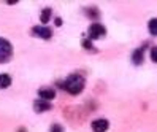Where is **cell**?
<instances>
[{"label":"cell","instance_id":"1","mask_svg":"<svg viewBox=\"0 0 157 132\" xmlns=\"http://www.w3.org/2000/svg\"><path fill=\"white\" fill-rule=\"evenodd\" d=\"M62 88L65 91H68L70 94H79L84 89V78H82L81 75H71V77H68L63 81Z\"/></svg>","mask_w":157,"mask_h":132},{"label":"cell","instance_id":"2","mask_svg":"<svg viewBox=\"0 0 157 132\" xmlns=\"http://www.w3.org/2000/svg\"><path fill=\"white\" fill-rule=\"evenodd\" d=\"M11 54H13V48H11L10 42H6V40H3V38H0V62L10 61Z\"/></svg>","mask_w":157,"mask_h":132},{"label":"cell","instance_id":"3","mask_svg":"<svg viewBox=\"0 0 157 132\" xmlns=\"http://www.w3.org/2000/svg\"><path fill=\"white\" fill-rule=\"evenodd\" d=\"M105 27L101 26V24H97V22H94L90 27H89V37L90 38H100V37H103L105 35Z\"/></svg>","mask_w":157,"mask_h":132},{"label":"cell","instance_id":"4","mask_svg":"<svg viewBox=\"0 0 157 132\" xmlns=\"http://www.w3.org/2000/svg\"><path fill=\"white\" fill-rule=\"evenodd\" d=\"M36 37H40V38H44V40H48L51 38V35H52V30L49 29V27H46V26H36L33 27V30H32Z\"/></svg>","mask_w":157,"mask_h":132},{"label":"cell","instance_id":"5","mask_svg":"<svg viewBox=\"0 0 157 132\" xmlns=\"http://www.w3.org/2000/svg\"><path fill=\"white\" fill-rule=\"evenodd\" d=\"M108 127H109V124L106 119H95L92 122V130L94 132H105Z\"/></svg>","mask_w":157,"mask_h":132},{"label":"cell","instance_id":"6","mask_svg":"<svg viewBox=\"0 0 157 132\" xmlns=\"http://www.w3.org/2000/svg\"><path fill=\"white\" fill-rule=\"evenodd\" d=\"M35 111H38V113H41V111H46V110H51V102H46V100H41V99H38L35 102Z\"/></svg>","mask_w":157,"mask_h":132},{"label":"cell","instance_id":"7","mask_svg":"<svg viewBox=\"0 0 157 132\" xmlns=\"http://www.w3.org/2000/svg\"><path fill=\"white\" fill-rule=\"evenodd\" d=\"M40 97H41V100H46V102H49V100H52L54 97H56V92H54L52 89H40Z\"/></svg>","mask_w":157,"mask_h":132},{"label":"cell","instance_id":"8","mask_svg":"<svg viewBox=\"0 0 157 132\" xmlns=\"http://www.w3.org/2000/svg\"><path fill=\"white\" fill-rule=\"evenodd\" d=\"M11 84V78H10V75H6V73H2L0 75V89H5L8 88Z\"/></svg>","mask_w":157,"mask_h":132},{"label":"cell","instance_id":"9","mask_svg":"<svg viewBox=\"0 0 157 132\" xmlns=\"http://www.w3.org/2000/svg\"><path fill=\"white\" fill-rule=\"evenodd\" d=\"M132 61H133L136 65L141 64V61H143V48H138V50L132 54Z\"/></svg>","mask_w":157,"mask_h":132},{"label":"cell","instance_id":"10","mask_svg":"<svg viewBox=\"0 0 157 132\" xmlns=\"http://www.w3.org/2000/svg\"><path fill=\"white\" fill-rule=\"evenodd\" d=\"M49 16H51V8H44V10L41 11V14H40L41 22H43V24L48 22V21H49Z\"/></svg>","mask_w":157,"mask_h":132},{"label":"cell","instance_id":"11","mask_svg":"<svg viewBox=\"0 0 157 132\" xmlns=\"http://www.w3.org/2000/svg\"><path fill=\"white\" fill-rule=\"evenodd\" d=\"M155 24H157L155 19H151V21H149V32H151V35H155V34H157V32H155Z\"/></svg>","mask_w":157,"mask_h":132},{"label":"cell","instance_id":"12","mask_svg":"<svg viewBox=\"0 0 157 132\" xmlns=\"http://www.w3.org/2000/svg\"><path fill=\"white\" fill-rule=\"evenodd\" d=\"M51 132H63V129H62L60 124H54V126L51 127Z\"/></svg>","mask_w":157,"mask_h":132},{"label":"cell","instance_id":"13","mask_svg":"<svg viewBox=\"0 0 157 132\" xmlns=\"http://www.w3.org/2000/svg\"><path fill=\"white\" fill-rule=\"evenodd\" d=\"M151 59H152V62H155V48H152V51H151Z\"/></svg>","mask_w":157,"mask_h":132}]
</instances>
